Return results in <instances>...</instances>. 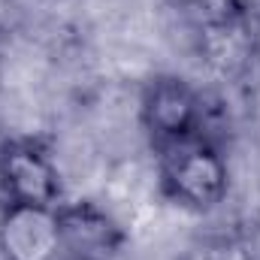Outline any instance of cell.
I'll return each instance as SVG.
<instances>
[{
  "instance_id": "cell-1",
  "label": "cell",
  "mask_w": 260,
  "mask_h": 260,
  "mask_svg": "<svg viewBox=\"0 0 260 260\" xmlns=\"http://www.w3.org/2000/svg\"><path fill=\"white\" fill-rule=\"evenodd\" d=\"M160 194L179 209L212 212L230 194V167L221 145L209 136H185L154 148Z\"/></svg>"
},
{
  "instance_id": "cell-2",
  "label": "cell",
  "mask_w": 260,
  "mask_h": 260,
  "mask_svg": "<svg viewBox=\"0 0 260 260\" xmlns=\"http://www.w3.org/2000/svg\"><path fill=\"white\" fill-rule=\"evenodd\" d=\"M136 115L142 133L154 148H160L194 133L203 136L206 97L179 76H154L139 94Z\"/></svg>"
},
{
  "instance_id": "cell-3",
  "label": "cell",
  "mask_w": 260,
  "mask_h": 260,
  "mask_svg": "<svg viewBox=\"0 0 260 260\" xmlns=\"http://www.w3.org/2000/svg\"><path fill=\"white\" fill-rule=\"evenodd\" d=\"M0 197L21 206H61L64 176L58 157L37 139H6L0 145Z\"/></svg>"
},
{
  "instance_id": "cell-4",
  "label": "cell",
  "mask_w": 260,
  "mask_h": 260,
  "mask_svg": "<svg viewBox=\"0 0 260 260\" xmlns=\"http://www.w3.org/2000/svg\"><path fill=\"white\" fill-rule=\"evenodd\" d=\"M0 260H64L58 206L3 203Z\"/></svg>"
},
{
  "instance_id": "cell-5",
  "label": "cell",
  "mask_w": 260,
  "mask_h": 260,
  "mask_svg": "<svg viewBox=\"0 0 260 260\" xmlns=\"http://www.w3.org/2000/svg\"><path fill=\"white\" fill-rule=\"evenodd\" d=\"M64 260H109L124 242L121 224L91 200H73L58 206Z\"/></svg>"
},
{
  "instance_id": "cell-6",
  "label": "cell",
  "mask_w": 260,
  "mask_h": 260,
  "mask_svg": "<svg viewBox=\"0 0 260 260\" xmlns=\"http://www.w3.org/2000/svg\"><path fill=\"white\" fill-rule=\"evenodd\" d=\"M182 260H260L236 233H206L182 251Z\"/></svg>"
}]
</instances>
